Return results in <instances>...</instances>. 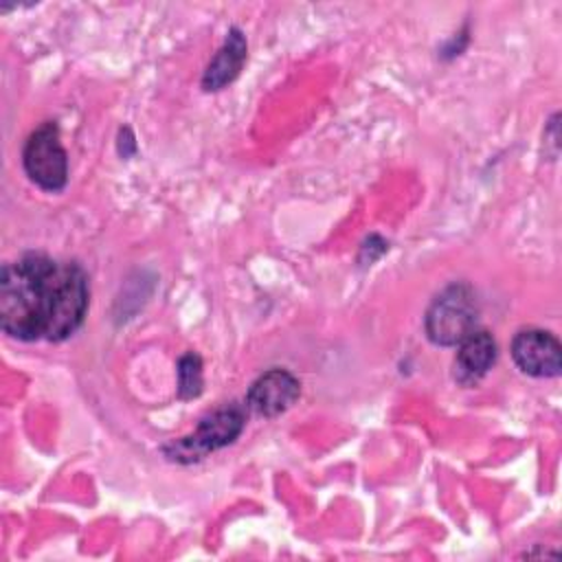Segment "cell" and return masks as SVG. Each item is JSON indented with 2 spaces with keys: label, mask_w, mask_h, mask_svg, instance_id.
Instances as JSON below:
<instances>
[{
  "label": "cell",
  "mask_w": 562,
  "mask_h": 562,
  "mask_svg": "<svg viewBox=\"0 0 562 562\" xmlns=\"http://www.w3.org/2000/svg\"><path fill=\"white\" fill-rule=\"evenodd\" d=\"M119 154L123 158H130L136 154V140H134V134L130 127H123L119 134Z\"/></svg>",
  "instance_id": "30bf717a"
},
{
  "label": "cell",
  "mask_w": 562,
  "mask_h": 562,
  "mask_svg": "<svg viewBox=\"0 0 562 562\" xmlns=\"http://www.w3.org/2000/svg\"><path fill=\"white\" fill-rule=\"evenodd\" d=\"M90 281L79 261L24 252L0 270V327L22 342L70 338L88 314Z\"/></svg>",
  "instance_id": "6da1fadb"
},
{
  "label": "cell",
  "mask_w": 562,
  "mask_h": 562,
  "mask_svg": "<svg viewBox=\"0 0 562 562\" xmlns=\"http://www.w3.org/2000/svg\"><path fill=\"white\" fill-rule=\"evenodd\" d=\"M178 397L180 400H193L202 393V358L193 351H187L178 360Z\"/></svg>",
  "instance_id": "9c48e42d"
},
{
  "label": "cell",
  "mask_w": 562,
  "mask_h": 562,
  "mask_svg": "<svg viewBox=\"0 0 562 562\" xmlns=\"http://www.w3.org/2000/svg\"><path fill=\"white\" fill-rule=\"evenodd\" d=\"M498 356V347L492 334L483 329H474L459 342V351L454 356V380L461 386L479 384L487 371L494 367Z\"/></svg>",
  "instance_id": "ba28073f"
},
{
  "label": "cell",
  "mask_w": 562,
  "mask_h": 562,
  "mask_svg": "<svg viewBox=\"0 0 562 562\" xmlns=\"http://www.w3.org/2000/svg\"><path fill=\"white\" fill-rule=\"evenodd\" d=\"M246 426V404H224L204 415L191 435L165 443L160 450L167 461L189 465L202 461L206 454L231 446Z\"/></svg>",
  "instance_id": "7a4b0ae2"
},
{
  "label": "cell",
  "mask_w": 562,
  "mask_h": 562,
  "mask_svg": "<svg viewBox=\"0 0 562 562\" xmlns=\"http://www.w3.org/2000/svg\"><path fill=\"white\" fill-rule=\"evenodd\" d=\"M512 358L516 367L531 378H555L562 369V345L560 340L538 327H527L512 338Z\"/></svg>",
  "instance_id": "5b68a950"
},
{
  "label": "cell",
  "mask_w": 562,
  "mask_h": 562,
  "mask_svg": "<svg viewBox=\"0 0 562 562\" xmlns=\"http://www.w3.org/2000/svg\"><path fill=\"white\" fill-rule=\"evenodd\" d=\"M301 395V382L288 369L263 371L246 393V408L261 417H277L285 413Z\"/></svg>",
  "instance_id": "8992f818"
},
{
  "label": "cell",
  "mask_w": 562,
  "mask_h": 562,
  "mask_svg": "<svg viewBox=\"0 0 562 562\" xmlns=\"http://www.w3.org/2000/svg\"><path fill=\"white\" fill-rule=\"evenodd\" d=\"M479 299L472 285L454 281L446 285L428 305L424 329L432 345L454 347L476 329Z\"/></svg>",
  "instance_id": "3957f363"
},
{
  "label": "cell",
  "mask_w": 562,
  "mask_h": 562,
  "mask_svg": "<svg viewBox=\"0 0 562 562\" xmlns=\"http://www.w3.org/2000/svg\"><path fill=\"white\" fill-rule=\"evenodd\" d=\"M22 167L31 182L40 189L57 193L68 182V154L59 140L55 121L42 123L33 130L22 149Z\"/></svg>",
  "instance_id": "277c9868"
},
{
  "label": "cell",
  "mask_w": 562,
  "mask_h": 562,
  "mask_svg": "<svg viewBox=\"0 0 562 562\" xmlns=\"http://www.w3.org/2000/svg\"><path fill=\"white\" fill-rule=\"evenodd\" d=\"M248 57V42L246 35L239 26H231L222 46L217 48V53L211 57V61L206 64L200 86L204 92H217L222 88H226L228 83H233L237 79V75L241 72L244 64Z\"/></svg>",
  "instance_id": "52a82bcc"
}]
</instances>
